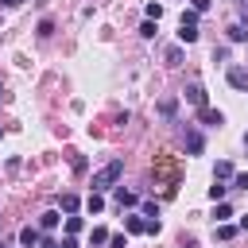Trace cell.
I'll use <instances>...</instances> for the list:
<instances>
[{"label": "cell", "instance_id": "8", "mask_svg": "<svg viewBox=\"0 0 248 248\" xmlns=\"http://www.w3.org/2000/svg\"><path fill=\"white\" fill-rule=\"evenodd\" d=\"M174 112H178V101H174V97H163V101H159V116H167V120H170Z\"/></svg>", "mask_w": 248, "mask_h": 248}, {"label": "cell", "instance_id": "29", "mask_svg": "<svg viewBox=\"0 0 248 248\" xmlns=\"http://www.w3.org/2000/svg\"><path fill=\"white\" fill-rule=\"evenodd\" d=\"M58 248H78V240H74V236H66V240L58 244Z\"/></svg>", "mask_w": 248, "mask_h": 248}, {"label": "cell", "instance_id": "2", "mask_svg": "<svg viewBox=\"0 0 248 248\" xmlns=\"http://www.w3.org/2000/svg\"><path fill=\"white\" fill-rule=\"evenodd\" d=\"M19 244H23V248H43V236H39V229L23 225V229H19Z\"/></svg>", "mask_w": 248, "mask_h": 248}, {"label": "cell", "instance_id": "19", "mask_svg": "<svg viewBox=\"0 0 248 248\" xmlns=\"http://www.w3.org/2000/svg\"><path fill=\"white\" fill-rule=\"evenodd\" d=\"M178 39H182V43H194V39H198V27H178Z\"/></svg>", "mask_w": 248, "mask_h": 248}, {"label": "cell", "instance_id": "15", "mask_svg": "<svg viewBox=\"0 0 248 248\" xmlns=\"http://www.w3.org/2000/svg\"><path fill=\"white\" fill-rule=\"evenodd\" d=\"M155 23H159V19H143V27H140V35H143V39H155V31H159Z\"/></svg>", "mask_w": 248, "mask_h": 248}, {"label": "cell", "instance_id": "10", "mask_svg": "<svg viewBox=\"0 0 248 248\" xmlns=\"http://www.w3.org/2000/svg\"><path fill=\"white\" fill-rule=\"evenodd\" d=\"M232 174H236V170H232V163H225V159L213 167V178H232Z\"/></svg>", "mask_w": 248, "mask_h": 248}, {"label": "cell", "instance_id": "23", "mask_svg": "<svg viewBox=\"0 0 248 248\" xmlns=\"http://www.w3.org/2000/svg\"><path fill=\"white\" fill-rule=\"evenodd\" d=\"M50 31H54V23H50V19H43V23H39V39H50Z\"/></svg>", "mask_w": 248, "mask_h": 248}, {"label": "cell", "instance_id": "11", "mask_svg": "<svg viewBox=\"0 0 248 248\" xmlns=\"http://www.w3.org/2000/svg\"><path fill=\"white\" fill-rule=\"evenodd\" d=\"M124 225H128V232H147V221L143 217H124Z\"/></svg>", "mask_w": 248, "mask_h": 248}, {"label": "cell", "instance_id": "25", "mask_svg": "<svg viewBox=\"0 0 248 248\" xmlns=\"http://www.w3.org/2000/svg\"><path fill=\"white\" fill-rule=\"evenodd\" d=\"M108 244H112V248H128V236H124V232H116V236H108Z\"/></svg>", "mask_w": 248, "mask_h": 248}, {"label": "cell", "instance_id": "16", "mask_svg": "<svg viewBox=\"0 0 248 248\" xmlns=\"http://www.w3.org/2000/svg\"><path fill=\"white\" fill-rule=\"evenodd\" d=\"M85 205H89V213H101V209H105V198H101V194H89Z\"/></svg>", "mask_w": 248, "mask_h": 248}, {"label": "cell", "instance_id": "13", "mask_svg": "<svg viewBox=\"0 0 248 248\" xmlns=\"http://www.w3.org/2000/svg\"><path fill=\"white\" fill-rule=\"evenodd\" d=\"M116 202H120V209H124V205H136L140 198H136L132 190H124V186H120V194H116Z\"/></svg>", "mask_w": 248, "mask_h": 248}, {"label": "cell", "instance_id": "7", "mask_svg": "<svg viewBox=\"0 0 248 248\" xmlns=\"http://www.w3.org/2000/svg\"><path fill=\"white\" fill-rule=\"evenodd\" d=\"M163 62L167 66H182V46H167L163 50Z\"/></svg>", "mask_w": 248, "mask_h": 248}, {"label": "cell", "instance_id": "18", "mask_svg": "<svg viewBox=\"0 0 248 248\" xmlns=\"http://www.w3.org/2000/svg\"><path fill=\"white\" fill-rule=\"evenodd\" d=\"M178 27H198V12H182V19H178Z\"/></svg>", "mask_w": 248, "mask_h": 248}, {"label": "cell", "instance_id": "28", "mask_svg": "<svg viewBox=\"0 0 248 248\" xmlns=\"http://www.w3.org/2000/svg\"><path fill=\"white\" fill-rule=\"evenodd\" d=\"M194 12L202 16V12H209V0H194Z\"/></svg>", "mask_w": 248, "mask_h": 248}, {"label": "cell", "instance_id": "22", "mask_svg": "<svg viewBox=\"0 0 248 248\" xmlns=\"http://www.w3.org/2000/svg\"><path fill=\"white\" fill-rule=\"evenodd\" d=\"M93 244H108V229L97 225V229H93Z\"/></svg>", "mask_w": 248, "mask_h": 248}, {"label": "cell", "instance_id": "21", "mask_svg": "<svg viewBox=\"0 0 248 248\" xmlns=\"http://www.w3.org/2000/svg\"><path fill=\"white\" fill-rule=\"evenodd\" d=\"M66 232H70V236L81 232V217H66Z\"/></svg>", "mask_w": 248, "mask_h": 248}, {"label": "cell", "instance_id": "27", "mask_svg": "<svg viewBox=\"0 0 248 248\" xmlns=\"http://www.w3.org/2000/svg\"><path fill=\"white\" fill-rule=\"evenodd\" d=\"M232 186H240V190H248V174H232Z\"/></svg>", "mask_w": 248, "mask_h": 248}, {"label": "cell", "instance_id": "1", "mask_svg": "<svg viewBox=\"0 0 248 248\" xmlns=\"http://www.w3.org/2000/svg\"><path fill=\"white\" fill-rule=\"evenodd\" d=\"M124 174V163L120 159H112V163H105L97 174H93V194H101V190H108V186H116V178Z\"/></svg>", "mask_w": 248, "mask_h": 248}, {"label": "cell", "instance_id": "31", "mask_svg": "<svg viewBox=\"0 0 248 248\" xmlns=\"http://www.w3.org/2000/svg\"><path fill=\"white\" fill-rule=\"evenodd\" d=\"M0 248H12V244H8V240H0Z\"/></svg>", "mask_w": 248, "mask_h": 248}, {"label": "cell", "instance_id": "17", "mask_svg": "<svg viewBox=\"0 0 248 248\" xmlns=\"http://www.w3.org/2000/svg\"><path fill=\"white\" fill-rule=\"evenodd\" d=\"M236 236V225H217V240H232Z\"/></svg>", "mask_w": 248, "mask_h": 248}, {"label": "cell", "instance_id": "26", "mask_svg": "<svg viewBox=\"0 0 248 248\" xmlns=\"http://www.w3.org/2000/svg\"><path fill=\"white\" fill-rule=\"evenodd\" d=\"M163 16V4H147V19H159Z\"/></svg>", "mask_w": 248, "mask_h": 248}, {"label": "cell", "instance_id": "12", "mask_svg": "<svg viewBox=\"0 0 248 248\" xmlns=\"http://www.w3.org/2000/svg\"><path fill=\"white\" fill-rule=\"evenodd\" d=\"M225 194H229V186H221V182L213 178V186H209V198H213V202H225Z\"/></svg>", "mask_w": 248, "mask_h": 248}, {"label": "cell", "instance_id": "24", "mask_svg": "<svg viewBox=\"0 0 248 248\" xmlns=\"http://www.w3.org/2000/svg\"><path fill=\"white\" fill-rule=\"evenodd\" d=\"M213 217H217V221H225V217H232V209H229L225 202H217V213H213Z\"/></svg>", "mask_w": 248, "mask_h": 248}, {"label": "cell", "instance_id": "6", "mask_svg": "<svg viewBox=\"0 0 248 248\" xmlns=\"http://www.w3.org/2000/svg\"><path fill=\"white\" fill-rule=\"evenodd\" d=\"M202 124H209V128H221V124H225V116H221L217 108H202Z\"/></svg>", "mask_w": 248, "mask_h": 248}, {"label": "cell", "instance_id": "32", "mask_svg": "<svg viewBox=\"0 0 248 248\" xmlns=\"http://www.w3.org/2000/svg\"><path fill=\"white\" fill-rule=\"evenodd\" d=\"M244 147H248V136H244Z\"/></svg>", "mask_w": 248, "mask_h": 248}, {"label": "cell", "instance_id": "30", "mask_svg": "<svg viewBox=\"0 0 248 248\" xmlns=\"http://www.w3.org/2000/svg\"><path fill=\"white\" fill-rule=\"evenodd\" d=\"M0 4H4V8H19L23 0H0Z\"/></svg>", "mask_w": 248, "mask_h": 248}, {"label": "cell", "instance_id": "4", "mask_svg": "<svg viewBox=\"0 0 248 248\" xmlns=\"http://www.w3.org/2000/svg\"><path fill=\"white\" fill-rule=\"evenodd\" d=\"M186 101L198 105V108H205V89H202L198 81H190V85H186Z\"/></svg>", "mask_w": 248, "mask_h": 248}, {"label": "cell", "instance_id": "5", "mask_svg": "<svg viewBox=\"0 0 248 248\" xmlns=\"http://www.w3.org/2000/svg\"><path fill=\"white\" fill-rule=\"evenodd\" d=\"M186 151H190V155L202 151V132H198V128H186Z\"/></svg>", "mask_w": 248, "mask_h": 248}, {"label": "cell", "instance_id": "3", "mask_svg": "<svg viewBox=\"0 0 248 248\" xmlns=\"http://www.w3.org/2000/svg\"><path fill=\"white\" fill-rule=\"evenodd\" d=\"M229 85L232 89H248V70L244 66H229Z\"/></svg>", "mask_w": 248, "mask_h": 248}, {"label": "cell", "instance_id": "20", "mask_svg": "<svg viewBox=\"0 0 248 248\" xmlns=\"http://www.w3.org/2000/svg\"><path fill=\"white\" fill-rule=\"evenodd\" d=\"M62 209L74 213V209H78V198H74V194H62Z\"/></svg>", "mask_w": 248, "mask_h": 248}, {"label": "cell", "instance_id": "9", "mask_svg": "<svg viewBox=\"0 0 248 248\" xmlns=\"http://www.w3.org/2000/svg\"><path fill=\"white\" fill-rule=\"evenodd\" d=\"M229 39L232 43H248V27L244 23H229Z\"/></svg>", "mask_w": 248, "mask_h": 248}, {"label": "cell", "instance_id": "14", "mask_svg": "<svg viewBox=\"0 0 248 248\" xmlns=\"http://www.w3.org/2000/svg\"><path fill=\"white\" fill-rule=\"evenodd\" d=\"M58 221H62V217H58V213L50 209V213H43V217H39V229H54Z\"/></svg>", "mask_w": 248, "mask_h": 248}]
</instances>
